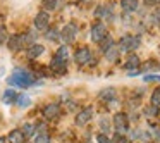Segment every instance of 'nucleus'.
Returning a JSON list of instances; mask_svg holds the SVG:
<instances>
[{
	"instance_id": "obj_1",
	"label": "nucleus",
	"mask_w": 160,
	"mask_h": 143,
	"mask_svg": "<svg viewBox=\"0 0 160 143\" xmlns=\"http://www.w3.org/2000/svg\"><path fill=\"white\" fill-rule=\"evenodd\" d=\"M7 83L11 86H18V88H29L33 84H36V78L26 69H14V73L9 76Z\"/></svg>"
},
{
	"instance_id": "obj_2",
	"label": "nucleus",
	"mask_w": 160,
	"mask_h": 143,
	"mask_svg": "<svg viewBox=\"0 0 160 143\" xmlns=\"http://www.w3.org/2000/svg\"><path fill=\"white\" fill-rule=\"evenodd\" d=\"M141 45V36L139 35H124L119 40V50L121 52H132V50L139 49Z\"/></svg>"
},
{
	"instance_id": "obj_3",
	"label": "nucleus",
	"mask_w": 160,
	"mask_h": 143,
	"mask_svg": "<svg viewBox=\"0 0 160 143\" xmlns=\"http://www.w3.org/2000/svg\"><path fill=\"white\" fill-rule=\"evenodd\" d=\"M105 35H107V28H105V24L103 23H95L93 26H91V29H90V38H91V42H95V43H100L102 40L105 38Z\"/></svg>"
},
{
	"instance_id": "obj_4",
	"label": "nucleus",
	"mask_w": 160,
	"mask_h": 143,
	"mask_svg": "<svg viewBox=\"0 0 160 143\" xmlns=\"http://www.w3.org/2000/svg\"><path fill=\"white\" fill-rule=\"evenodd\" d=\"M76 35H78V26L74 23H69V24L64 26V29L60 31V40L64 43H72L76 40Z\"/></svg>"
},
{
	"instance_id": "obj_5",
	"label": "nucleus",
	"mask_w": 160,
	"mask_h": 143,
	"mask_svg": "<svg viewBox=\"0 0 160 143\" xmlns=\"http://www.w3.org/2000/svg\"><path fill=\"white\" fill-rule=\"evenodd\" d=\"M114 128L117 129V133H121V135H124L126 131H129V121H128V115L122 114V112H119V114L114 115Z\"/></svg>"
},
{
	"instance_id": "obj_6",
	"label": "nucleus",
	"mask_w": 160,
	"mask_h": 143,
	"mask_svg": "<svg viewBox=\"0 0 160 143\" xmlns=\"http://www.w3.org/2000/svg\"><path fill=\"white\" fill-rule=\"evenodd\" d=\"M48 24H50V16L47 11H42L35 16V28L38 31H47L48 29Z\"/></svg>"
},
{
	"instance_id": "obj_7",
	"label": "nucleus",
	"mask_w": 160,
	"mask_h": 143,
	"mask_svg": "<svg viewBox=\"0 0 160 143\" xmlns=\"http://www.w3.org/2000/svg\"><path fill=\"white\" fill-rule=\"evenodd\" d=\"M95 18L103 19V21H108V19H114V5L107 4V5H100L95 11Z\"/></svg>"
},
{
	"instance_id": "obj_8",
	"label": "nucleus",
	"mask_w": 160,
	"mask_h": 143,
	"mask_svg": "<svg viewBox=\"0 0 160 143\" xmlns=\"http://www.w3.org/2000/svg\"><path fill=\"white\" fill-rule=\"evenodd\" d=\"M91 50L88 49V47H81V49H78L76 55H74V60H76L78 66H84V64H88L91 60Z\"/></svg>"
},
{
	"instance_id": "obj_9",
	"label": "nucleus",
	"mask_w": 160,
	"mask_h": 143,
	"mask_svg": "<svg viewBox=\"0 0 160 143\" xmlns=\"http://www.w3.org/2000/svg\"><path fill=\"white\" fill-rule=\"evenodd\" d=\"M91 117H93V107H86V109H83V110H79L76 114V124L78 126H84V124H88V122L91 121Z\"/></svg>"
},
{
	"instance_id": "obj_10",
	"label": "nucleus",
	"mask_w": 160,
	"mask_h": 143,
	"mask_svg": "<svg viewBox=\"0 0 160 143\" xmlns=\"http://www.w3.org/2000/svg\"><path fill=\"white\" fill-rule=\"evenodd\" d=\"M60 115V105L59 104H47L43 107V117L52 121V119H57Z\"/></svg>"
},
{
	"instance_id": "obj_11",
	"label": "nucleus",
	"mask_w": 160,
	"mask_h": 143,
	"mask_svg": "<svg viewBox=\"0 0 160 143\" xmlns=\"http://www.w3.org/2000/svg\"><path fill=\"white\" fill-rule=\"evenodd\" d=\"M50 69H52L55 74H66L67 73V60L59 59V57L53 55L52 62H50Z\"/></svg>"
},
{
	"instance_id": "obj_12",
	"label": "nucleus",
	"mask_w": 160,
	"mask_h": 143,
	"mask_svg": "<svg viewBox=\"0 0 160 143\" xmlns=\"http://www.w3.org/2000/svg\"><path fill=\"white\" fill-rule=\"evenodd\" d=\"M9 49L11 50H21L22 47H24V40H22V35H12L9 36Z\"/></svg>"
},
{
	"instance_id": "obj_13",
	"label": "nucleus",
	"mask_w": 160,
	"mask_h": 143,
	"mask_svg": "<svg viewBox=\"0 0 160 143\" xmlns=\"http://www.w3.org/2000/svg\"><path fill=\"white\" fill-rule=\"evenodd\" d=\"M7 141L9 143H24L26 141V136L22 135L21 129H12L7 136Z\"/></svg>"
},
{
	"instance_id": "obj_14",
	"label": "nucleus",
	"mask_w": 160,
	"mask_h": 143,
	"mask_svg": "<svg viewBox=\"0 0 160 143\" xmlns=\"http://www.w3.org/2000/svg\"><path fill=\"white\" fill-rule=\"evenodd\" d=\"M119 57H121V50H119V47H115V45H112L110 49L105 52V59H107L108 62H117Z\"/></svg>"
},
{
	"instance_id": "obj_15",
	"label": "nucleus",
	"mask_w": 160,
	"mask_h": 143,
	"mask_svg": "<svg viewBox=\"0 0 160 143\" xmlns=\"http://www.w3.org/2000/svg\"><path fill=\"white\" fill-rule=\"evenodd\" d=\"M16 98H18V93H16V90H12V88H7V90L4 91V95H2V102H4L5 105L16 104Z\"/></svg>"
},
{
	"instance_id": "obj_16",
	"label": "nucleus",
	"mask_w": 160,
	"mask_h": 143,
	"mask_svg": "<svg viewBox=\"0 0 160 143\" xmlns=\"http://www.w3.org/2000/svg\"><path fill=\"white\" fill-rule=\"evenodd\" d=\"M43 52H45V47L38 45V43H33V45L28 49V57L29 59H36V57H40Z\"/></svg>"
},
{
	"instance_id": "obj_17",
	"label": "nucleus",
	"mask_w": 160,
	"mask_h": 143,
	"mask_svg": "<svg viewBox=\"0 0 160 143\" xmlns=\"http://www.w3.org/2000/svg\"><path fill=\"white\" fill-rule=\"evenodd\" d=\"M98 97H100L102 100H105V102H114L115 97H117V93H115L114 88H103V90L100 91V95H98Z\"/></svg>"
},
{
	"instance_id": "obj_18",
	"label": "nucleus",
	"mask_w": 160,
	"mask_h": 143,
	"mask_svg": "<svg viewBox=\"0 0 160 143\" xmlns=\"http://www.w3.org/2000/svg\"><path fill=\"white\" fill-rule=\"evenodd\" d=\"M121 7L126 12H136L138 11V0H121Z\"/></svg>"
},
{
	"instance_id": "obj_19",
	"label": "nucleus",
	"mask_w": 160,
	"mask_h": 143,
	"mask_svg": "<svg viewBox=\"0 0 160 143\" xmlns=\"http://www.w3.org/2000/svg\"><path fill=\"white\" fill-rule=\"evenodd\" d=\"M139 64H141V62H139V57L138 55H129L128 60H126V64H124V69H128V71L138 69Z\"/></svg>"
},
{
	"instance_id": "obj_20",
	"label": "nucleus",
	"mask_w": 160,
	"mask_h": 143,
	"mask_svg": "<svg viewBox=\"0 0 160 143\" xmlns=\"http://www.w3.org/2000/svg\"><path fill=\"white\" fill-rule=\"evenodd\" d=\"M62 5V0H43L42 2V7L45 11H55Z\"/></svg>"
},
{
	"instance_id": "obj_21",
	"label": "nucleus",
	"mask_w": 160,
	"mask_h": 143,
	"mask_svg": "<svg viewBox=\"0 0 160 143\" xmlns=\"http://www.w3.org/2000/svg\"><path fill=\"white\" fill-rule=\"evenodd\" d=\"M45 36H47L48 42H59V40H60V31L57 28H50V29H47V31H45Z\"/></svg>"
},
{
	"instance_id": "obj_22",
	"label": "nucleus",
	"mask_w": 160,
	"mask_h": 143,
	"mask_svg": "<svg viewBox=\"0 0 160 143\" xmlns=\"http://www.w3.org/2000/svg\"><path fill=\"white\" fill-rule=\"evenodd\" d=\"M16 105L21 109H26L31 105V98L28 97V95H18V98H16Z\"/></svg>"
},
{
	"instance_id": "obj_23",
	"label": "nucleus",
	"mask_w": 160,
	"mask_h": 143,
	"mask_svg": "<svg viewBox=\"0 0 160 143\" xmlns=\"http://www.w3.org/2000/svg\"><path fill=\"white\" fill-rule=\"evenodd\" d=\"M112 45H114V40H112V36H110V35H105V38L100 42V49H102V52L105 54Z\"/></svg>"
},
{
	"instance_id": "obj_24",
	"label": "nucleus",
	"mask_w": 160,
	"mask_h": 143,
	"mask_svg": "<svg viewBox=\"0 0 160 143\" xmlns=\"http://www.w3.org/2000/svg\"><path fill=\"white\" fill-rule=\"evenodd\" d=\"M22 135L26 136V138H31L33 135H35V124H29V122H26L24 126H22Z\"/></svg>"
},
{
	"instance_id": "obj_25",
	"label": "nucleus",
	"mask_w": 160,
	"mask_h": 143,
	"mask_svg": "<svg viewBox=\"0 0 160 143\" xmlns=\"http://www.w3.org/2000/svg\"><path fill=\"white\" fill-rule=\"evenodd\" d=\"M150 102H152V105H155V107H160V86L153 90V93H152V98H150Z\"/></svg>"
},
{
	"instance_id": "obj_26",
	"label": "nucleus",
	"mask_w": 160,
	"mask_h": 143,
	"mask_svg": "<svg viewBox=\"0 0 160 143\" xmlns=\"http://www.w3.org/2000/svg\"><path fill=\"white\" fill-rule=\"evenodd\" d=\"M52 140H50V136L47 135V133H38V135L35 136V143H50Z\"/></svg>"
},
{
	"instance_id": "obj_27",
	"label": "nucleus",
	"mask_w": 160,
	"mask_h": 143,
	"mask_svg": "<svg viewBox=\"0 0 160 143\" xmlns=\"http://www.w3.org/2000/svg\"><path fill=\"white\" fill-rule=\"evenodd\" d=\"M110 143H128V138L124 135H121V133H115L110 138Z\"/></svg>"
},
{
	"instance_id": "obj_28",
	"label": "nucleus",
	"mask_w": 160,
	"mask_h": 143,
	"mask_svg": "<svg viewBox=\"0 0 160 143\" xmlns=\"http://www.w3.org/2000/svg\"><path fill=\"white\" fill-rule=\"evenodd\" d=\"M55 57H59V59H64V60H67V57H69V50H67V47H60V49L57 50Z\"/></svg>"
},
{
	"instance_id": "obj_29",
	"label": "nucleus",
	"mask_w": 160,
	"mask_h": 143,
	"mask_svg": "<svg viewBox=\"0 0 160 143\" xmlns=\"http://www.w3.org/2000/svg\"><path fill=\"white\" fill-rule=\"evenodd\" d=\"M9 38V33H7V28L5 26H0V45H4Z\"/></svg>"
},
{
	"instance_id": "obj_30",
	"label": "nucleus",
	"mask_w": 160,
	"mask_h": 143,
	"mask_svg": "<svg viewBox=\"0 0 160 143\" xmlns=\"http://www.w3.org/2000/svg\"><path fill=\"white\" fill-rule=\"evenodd\" d=\"M97 143H110V138L105 133H100V135H97Z\"/></svg>"
},
{
	"instance_id": "obj_31",
	"label": "nucleus",
	"mask_w": 160,
	"mask_h": 143,
	"mask_svg": "<svg viewBox=\"0 0 160 143\" xmlns=\"http://www.w3.org/2000/svg\"><path fill=\"white\" fill-rule=\"evenodd\" d=\"M145 114L157 115V114H158V107H155V105H150V107H146V109H145Z\"/></svg>"
},
{
	"instance_id": "obj_32",
	"label": "nucleus",
	"mask_w": 160,
	"mask_h": 143,
	"mask_svg": "<svg viewBox=\"0 0 160 143\" xmlns=\"http://www.w3.org/2000/svg\"><path fill=\"white\" fill-rule=\"evenodd\" d=\"M143 79L146 83H150V81H160V76L158 74H146V76H143Z\"/></svg>"
},
{
	"instance_id": "obj_33",
	"label": "nucleus",
	"mask_w": 160,
	"mask_h": 143,
	"mask_svg": "<svg viewBox=\"0 0 160 143\" xmlns=\"http://www.w3.org/2000/svg\"><path fill=\"white\" fill-rule=\"evenodd\" d=\"M100 128L103 129L105 133L108 131V128H110V122H108V119H105V117H102V119H100Z\"/></svg>"
},
{
	"instance_id": "obj_34",
	"label": "nucleus",
	"mask_w": 160,
	"mask_h": 143,
	"mask_svg": "<svg viewBox=\"0 0 160 143\" xmlns=\"http://www.w3.org/2000/svg\"><path fill=\"white\" fill-rule=\"evenodd\" d=\"M150 5H155V4H160V0H146Z\"/></svg>"
},
{
	"instance_id": "obj_35",
	"label": "nucleus",
	"mask_w": 160,
	"mask_h": 143,
	"mask_svg": "<svg viewBox=\"0 0 160 143\" xmlns=\"http://www.w3.org/2000/svg\"><path fill=\"white\" fill-rule=\"evenodd\" d=\"M7 141V138H0V143H5Z\"/></svg>"
}]
</instances>
